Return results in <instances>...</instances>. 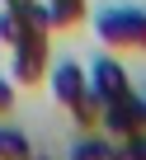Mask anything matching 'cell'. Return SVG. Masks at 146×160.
<instances>
[{
    "instance_id": "15",
    "label": "cell",
    "mask_w": 146,
    "mask_h": 160,
    "mask_svg": "<svg viewBox=\"0 0 146 160\" xmlns=\"http://www.w3.org/2000/svg\"><path fill=\"white\" fill-rule=\"evenodd\" d=\"M28 160H33V155H28Z\"/></svg>"
},
{
    "instance_id": "4",
    "label": "cell",
    "mask_w": 146,
    "mask_h": 160,
    "mask_svg": "<svg viewBox=\"0 0 146 160\" xmlns=\"http://www.w3.org/2000/svg\"><path fill=\"white\" fill-rule=\"evenodd\" d=\"M47 85H52V99L71 108V104L85 94V66L80 61H57V66L47 61Z\"/></svg>"
},
{
    "instance_id": "3",
    "label": "cell",
    "mask_w": 146,
    "mask_h": 160,
    "mask_svg": "<svg viewBox=\"0 0 146 160\" xmlns=\"http://www.w3.org/2000/svg\"><path fill=\"white\" fill-rule=\"evenodd\" d=\"M85 90H90V94L99 99V108H104V104H113V99L132 94V80H127L123 61H113V57H99V61L85 71Z\"/></svg>"
},
{
    "instance_id": "10",
    "label": "cell",
    "mask_w": 146,
    "mask_h": 160,
    "mask_svg": "<svg viewBox=\"0 0 146 160\" xmlns=\"http://www.w3.org/2000/svg\"><path fill=\"white\" fill-rule=\"evenodd\" d=\"M24 28H28V24H24V14L5 5V14H0V42H5V47H10V42H14V38H19Z\"/></svg>"
},
{
    "instance_id": "2",
    "label": "cell",
    "mask_w": 146,
    "mask_h": 160,
    "mask_svg": "<svg viewBox=\"0 0 146 160\" xmlns=\"http://www.w3.org/2000/svg\"><path fill=\"white\" fill-rule=\"evenodd\" d=\"M10 52H14V66H10L14 85H38V80L47 75V33L43 28H24L10 42Z\"/></svg>"
},
{
    "instance_id": "8",
    "label": "cell",
    "mask_w": 146,
    "mask_h": 160,
    "mask_svg": "<svg viewBox=\"0 0 146 160\" xmlns=\"http://www.w3.org/2000/svg\"><path fill=\"white\" fill-rule=\"evenodd\" d=\"M71 160H123V151H113V146L99 141V137H85V141H76Z\"/></svg>"
},
{
    "instance_id": "5",
    "label": "cell",
    "mask_w": 146,
    "mask_h": 160,
    "mask_svg": "<svg viewBox=\"0 0 146 160\" xmlns=\"http://www.w3.org/2000/svg\"><path fill=\"white\" fill-rule=\"evenodd\" d=\"M99 122L113 132V137H127V132H141L146 122H141V99L137 94H123V99H113V104H104L99 108Z\"/></svg>"
},
{
    "instance_id": "7",
    "label": "cell",
    "mask_w": 146,
    "mask_h": 160,
    "mask_svg": "<svg viewBox=\"0 0 146 160\" xmlns=\"http://www.w3.org/2000/svg\"><path fill=\"white\" fill-rule=\"evenodd\" d=\"M0 160H28V137L10 122H0Z\"/></svg>"
},
{
    "instance_id": "11",
    "label": "cell",
    "mask_w": 146,
    "mask_h": 160,
    "mask_svg": "<svg viewBox=\"0 0 146 160\" xmlns=\"http://www.w3.org/2000/svg\"><path fill=\"white\" fill-rule=\"evenodd\" d=\"M123 160H146V132H127L123 137Z\"/></svg>"
},
{
    "instance_id": "12",
    "label": "cell",
    "mask_w": 146,
    "mask_h": 160,
    "mask_svg": "<svg viewBox=\"0 0 146 160\" xmlns=\"http://www.w3.org/2000/svg\"><path fill=\"white\" fill-rule=\"evenodd\" d=\"M10 108H14V80H10V75H0V118H5Z\"/></svg>"
},
{
    "instance_id": "13",
    "label": "cell",
    "mask_w": 146,
    "mask_h": 160,
    "mask_svg": "<svg viewBox=\"0 0 146 160\" xmlns=\"http://www.w3.org/2000/svg\"><path fill=\"white\" fill-rule=\"evenodd\" d=\"M5 5H10V10H24V5H28V0H5Z\"/></svg>"
},
{
    "instance_id": "6",
    "label": "cell",
    "mask_w": 146,
    "mask_h": 160,
    "mask_svg": "<svg viewBox=\"0 0 146 160\" xmlns=\"http://www.w3.org/2000/svg\"><path fill=\"white\" fill-rule=\"evenodd\" d=\"M43 5H47L52 28H76L85 19V0H43Z\"/></svg>"
},
{
    "instance_id": "9",
    "label": "cell",
    "mask_w": 146,
    "mask_h": 160,
    "mask_svg": "<svg viewBox=\"0 0 146 160\" xmlns=\"http://www.w3.org/2000/svg\"><path fill=\"white\" fill-rule=\"evenodd\" d=\"M71 118H76L80 127H94V122H99V99H94V94L85 90V94L76 99V104H71Z\"/></svg>"
},
{
    "instance_id": "1",
    "label": "cell",
    "mask_w": 146,
    "mask_h": 160,
    "mask_svg": "<svg viewBox=\"0 0 146 160\" xmlns=\"http://www.w3.org/2000/svg\"><path fill=\"white\" fill-rule=\"evenodd\" d=\"M94 33L104 47L146 52V5H108L94 14Z\"/></svg>"
},
{
    "instance_id": "14",
    "label": "cell",
    "mask_w": 146,
    "mask_h": 160,
    "mask_svg": "<svg viewBox=\"0 0 146 160\" xmlns=\"http://www.w3.org/2000/svg\"><path fill=\"white\" fill-rule=\"evenodd\" d=\"M141 122H146V94H141Z\"/></svg>"
}]
</instances>
